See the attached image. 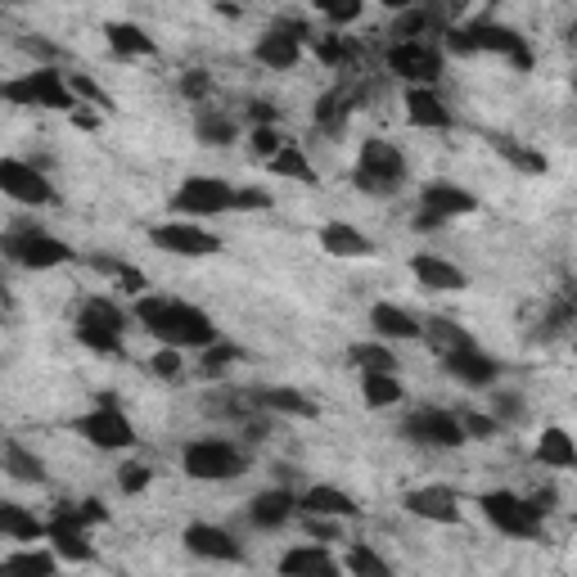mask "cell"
Wrapping results in <instances>:
<instances>
[{
    "instance_id": "obj_1",
    "label": "cell",
    "mask_w": 577,
    "mask_h": 577,
    "mask_svg": "<svg viewBox=\"0 0 577 577\" xmlns=\"http://www.w3.org/2000/svg\"><path fill=\"white\" fill-rule=\"evenodd\" d=\"M136 321L159 338L163 348H176V353H204L221 338L204 307L181 302V298H163V293L136 298Z\"/></svg>"
},
{
    "instance_id": "obj_2",
    "label": "cell",
    "mask_w": 577,
    "mask_h": 577,
    "mask_svg": "<svg viewBox=\"0 0 577 577\" xmlns=\"http://www.w3.org/2000/svg\"><path fill=\"white\" fill-rule=\"evenodd\" d=\"M0 257H10L23 272H55V266L77 262L72 244H64L59 235H50V230H42L36 221L10 226L5 235H0Z\"/></svg>"
},
{
    "instance_id": "obj_3",
    "label": "cell",
    "mask_w": 577,
    "mask_h": 577,
    "mask_svg": "<svg viewBox=\"0 0 577 577\" xmlns=\"http://www.w3.org/2000/svg\"><path fill=\"white\" fill-rule=\"evenodd\" d=\"M411 168L402 159V149L383 136H370L357 153V168H353V185L361 195H374V199H389V195H402Z\"/></svg>"
},
{
    "instance_id": "obj_4",
    "label": "cell",
    "mask_w": 577,
    "mask_h": 577,
    "mask_svg": "<svg viewBox=\"0 0 577 577\" xmlns=\"http://www.w3.org/2000/svg\"><path fill=\"white\" fill-rule=\"evenodd\" d=\"M0 100H10L19 108H50V113H77L82 108V100H72L68 77L55 64H36L32 72L0 82Z\"/></svg>"
},
{
    "instance_id": "obj_5",
    "label": "cell",
    "mask_w": 577,
    "mask_h": 577,
    "mask_svg": "<svg viewBox=\"0 0 577 577\" xmlns=\"http://www.w3.org/2000/svg\"><path fill=\"white\" fill-rule=\"evenodd\" d=\"M438 50H451V55H506L510 64L532 68V50H528L523 36H519L515 27L487 23V19L465 23V27H451V32L442 36V46H438Z\"/></svg>"
},
{
    "instance_id": "obj_6",
    "label": "cell",
    "mask_w": 577,
    "mask_h": 577,
    "mask_svg": "<svg viewBox=\"0 0 577 577\" xmlns=\"http://www.w3.org/2000/svg\"><path fill=\"white\" fill-rule=\"evenodd\" d=\"M181 470L195 483H235L249 470V455L226 438H195L181 451Z\"/></svg>"
},
{
    "instance_id": "obj_7",
    "label": "cell",
    "mask_w": 577,
    "mask_h": 577,
    "mask_svg": "<svg viewBox=\"0 0 577 577\" xmlns=\"http://www.w3.org/2000/svg\"><path fill=\"white\" fill-rule=\"evenodd\" d=\"M478 506L487 515V523L506 536H519V542H536L542 536V515L528 506V496L510 492V487H496V492H483Z\"/></svg>"
},
{
    "instance_id": "obj_8",
    "label": "cell",
    "mask_w": 577,
    "mask_h": 577,
    "mask_svg": "<svg viewBox=\"0 0 577 577\" xmlns=\"http://www.w3.org/2000/svg\"><path fill=\"white\" fill-rule=\"evenodd\" d=\"M172 212L181 217H226L235 212V185L221 176H185L181 189L172 195Z\"/></svg>"
},
{
    "instance_id": "obj_9",
    "label": "cell",
    "mask_w": 577,
    "mask_h": 577,
    "mask_svg": "<svg viewBox=\"0 0 577 577\" xmlns=\"http://www.w3.org/2000/svg\"><path fill=\"white\" fill-rule=\"evenodd\" d=\"M478 212V199L470 195L465 185L455 181H429L419 189V212H415V230H434V226H447L455 217H470Z\"/></svg>"
},
{
    "instance_id": "obj_10",
    "label": "cell",
    "mask_w": 577,
    "mask_h": 577,
    "mask_svg": "<svg viewBox=\"0 0 577 577\" xmlns=\"http://www.w3.org/2000/svg\"><path fill=\"white\" fill-rule=\"evenodd\" d=\"M72 434L86 438L100 451H127V447H136V425L123 415V406H91L86 415L72 419Z\"/></svg>"
},
{
    "instance_id": "obj_11",
    "label": "cell",
    "mask_w": 577,
    "mask_h": 577,
    "mask_svg": "<svg viewBox=\"0 0 577 577\" xmlns=\"http://www.w3.org/2000/svg\"><path fill=\"white\" fill-rule=\"evenodd\" d=\"M302 42H312V32H307V23L298 19H280L276 27H266L257 36V46H253V59L262 68H276V72H293L298 59H302Z\"/></svg>"
},
{
    "instance_id": "obj_12",
    "label": "cell",
    "mask_w": 577,
    "mask_h": 577,
    "mask_svg": "<svg viewBox=\"0 0 577 577\" xmlns=\"http://www.w3.org/2000/svg\"><path fill=\"white\" fill-rule=\"evenodd\" d=\"M149 244L159 249V253H172V257H217L226 244L221 235H212V230L195 226V221H163V226H153L149 230Z\"/></svg>"
},
{
    "instance_id": "obj_13",
    "label": "cell",
    "mask_w": 577,
    "mask_h": 577,
    "mask_svg": "<svg viewBox=\"0 0 577 577\" xmlns=\"http://www.w3.org/2000/svg\"><path fill=\"white\" fill-rule=\"evenodd\" d=\"M0 195L23 204V208H50L59 199L50 176L42 168L23 163V159H0Z\"/></svg>"
},
{
    "instance_id": "obj_14",
    "label": "cell",
    "mask_w": 577,
    "mask_h": 577,
    "mask_svg": "<svg viewBox=\"0 0 577 577\" xmlns=\"http://www.w3.org/2000/svg\"><path fill=\"white\" fill-rule=\"evenodd\" d=\"M46 542H50V555L55 559H68V564H91L95 559L91 528L77 519L72 506H55V515L46 519Z\"/></svg>"
},
{
    "instance_id": "obj_15",
    "label": "cell",
    "mask_w": 577,
    "mask_h": 577,
    "mask_svg": "<svg viewBox=\"0 0 577 577\" xmlns=\"http://www.w3.org/2000/svg\"><path fill=\"white\" fill-rule=\"evenodd\" d=\"M389 72L411 82V86H438L442 50L434 42H393L389 46Z\"/></svg>"
},
{
    "instance_id": "obj_16",
    "label": "cell",
    "mask_w": 577,
    "mask_h": 577,
    "mask_svg": "<svg viewBox=\"0 0 577 577\" xmlns=\"http://www.w3.org/2000/svg\"><path fill=\"white\" fill-rule=\"evenodd\" d=\"M402 434L415 442V447H434V451H455L465 447V434H460V419L451 411H438V406H419L406 415Z\"/></svg>"
},
{
    "instance_id": "obj_17",
    "label": "cell",
    "mask_w": 577,
    "mask_h": 577,
    "mask_svg": "<svg viewBox=\"0 0 577 577\" xmlns=\"http://www.w3.org/2000/svg\"><path fill=\"white\" fill-rule=\"evenodd\" d=\"M181 542H185V551L189 555H199V559H212V564H240L244 559V546L235 542V532H226V528H217V523H189L185 532H181Z\"/></svg>"
},
{
    "instance_id": "obj_18",
    "label": "cell",
    "mask_w": 577,
    "mask_h": 577,
    "mask_svg": "<svg viewBox=\"0 0 577 577\" xmlns=\"http://www.w3.org/2000/svg\"><path fill=\"white\" fill-rule=\"evenodd\" d=\"M406 515H415V519H425V523H460V496L451 492V487H442V483H425V487H411L406 492Z\"/></svg>"
},
{
    "instance_id": "obj_19",
    "label": "cell",
    "mask_w": 577,
    "mask_h": 577,
    "mask_svg": "<svg viewBox=\"0 0 577 577\" xmlns=\"http://www.w3.org/2000/svg\"><path fill=\"white\" fill-rule=\"evenodd\" d=\"M406 123L419 131H447L455 127V113L447 108V100L434 86H406Z\"/></svg>"
},
{
    "instance_id": "obj_20",
    "label": "cell",
    "mask_w": 577,
    "mask_h": 577,
    "mask_svg": "<svg viewBox=\"0 0 577 577\" xmlns=\"http://www.w3.org/2000/svg\"><path fill=\"white\" fill-rule=\"evenodd\" d=\"M442 366H447L451 379L465 383V389H492V383L501 379V361H492V357L478 348V343H470V348H460V353L442 357Z\"/></svg>"
},
{
    "instance_id": "obj_21",
    "label": "cell",
    "mask_w": 577,
    "mask_h": 577,
    "mask_svg": "<svg viewBox=\"0 0 577 577\" xmlns=\"http://www.w3.org/2000/svg\"><path fill=\"white\" fill-rule=\"evenodd\" d=\"M298 515H316V519H357L361 515V506L353 501L343 487H334V483H316V487H307L302 496H298Z\"/></svg>"
},
{
    "instance_id": "obj_22",
    "label": "cell",
    "mask_w": 577,
    "mask_h": 577,
    "mask_svg": "<svg viewBox=\"0 0 577 577\" xmlns=\"http://www.w3.org/2000/svg\"><path fill=\"white\" fill-rule=\"evenodd\" d=\"M411 276L419 280V289H429V293H460V289L470 285L465 272H460L455 262L434 257V253H415L411 257Z\"/></svg>"
},
{
    "instance_id": "obj_23",
    "label": "cell",
    "mask_w": 577,
    "mask_h": 577,
    "mask_svg": "<svg viewBox=\"0 0 577 577\" xmlns=\"http://www.w3.org/2000/svg\"><path fill=\"white\" fill-rule=\"evenodd\" d=\"M293 515H298V496L289 487H266V492L253 496V506H249V523L262 528V532L285 528Z\"/></svg>"
},
{
    "instance_id": "obj_24",
    "label": "cell",
    "mask_w": 577,
    "mask_h": 577,
    "mask_svg": "<svg viewBox=\"0 0 577 577\" xmlns=\"http://www.w3.org/2000/svg\"><path fill=\"white\" fill-rule=\"evenodd\" d=\"M280 577H338V559L330 555V546H316V542H307V546H293L280 555L276 564Z\"/></svg>"
},
{
    "instance_id": "obj_25",
    "label": "cell",
    "mask_w": 577,
    "mask_h": 577,
    "mask_svg": "<svg viewBox=\"0 0 577 577\" xmlns=\"http://www.w3.org/2000/svg\"><path fill=\"white\" fill-rule=\"evenodd\" d=\"M316 240H321V249H325L330 257H343V262H353V257H374V253H379L374 240L366 235V230H357L353 221H325Z\"/></svg>"
},
{
    "instance_id": "obj_26",
    "label": "cell",
    "mask_w": 577,
    "mask_h": 577,
    "mask_svg": "<svg viewBox=\"0 0 577 577\" xmlns=\"http://www.w3.org/2000/svg\"><path fill=\"white\" fill-rule=\"evenodd\" d=\"M370 330L379 334V343H415L419 338V321L397 302H374L370 307Z\"/></svg>"
},
{
    "instance_id": "obj_27",
    "label": "cell",
    "mask_w": 577,
    "mask_h": 577,
    "mask_svg": "<svg viewBox=\"0 0 577 577\" xmlns=\"http://www.w3.org/2000/svg\"><path fill=\"white\" fill-rule=\"evenodd\" d=\"M0 470H5L14 483H27V487H42L50 483V470H46V460L27 451L23 442H5V451H0Z\"/></svg>"
},
{
    "instance_id": "obj_28",
    "label": "cell",
    "mask_w": 577,
    "mask_h": 577,
    "mask_svg": "<svg viewBox=\"0 0 577 577\" xmlns=\"http://www.w3.org/2000/svg\"><path fill=\"white\" fill-rule=\"evenodd\" d=\"M0 536L23 542V546H36V542H46V519H36L19 501H0Z\"/></svg>"
},
{
    "instance_id": "obj_29",
    "label": "cell",
    "mask_w": 577,
    "mask_h": 577,
    "mask_svg": "<svg viewBox=\"0 0 577 577\" xmlns=\"http://www.w3.org/2000/svg\"><path fill=\"white\" fill-rule=\"evenodd\" d=\"M104 36H108V50L118 55V59H149V55H159V42L136 27V23H104Z\"/></svg>"
},
{
    "instance_id": "obj_30",
    "label": "cell",
    "mask_w": 577,
    "mask_h": 577,
    "mask_svg": "<svg viewBox=\"0 0 577 577\" xmlns=\"http://www.w3.org/2000/svg\"><path fill=\"white\" fill-rule=\"evenodd\" d=\"M86 262H91V272L108 276L123 293H131V298H145V293H149V276L140 272V266H131V262H123V257H104V253H91Z\"/></svg>"
},
{
    "instance_id": "obj_31",
    "label": "cell",
    "mask_w": 577,
    "mask_h": 577,
    "mask_svg": "<svg viewBox=\"0 0 577 577\" xmlns=\"http://www.w3.org/2000/svg\"><path fill=\"white\" fill-rule=\"evenodd\" d=\"M419 338H425L438 357H451V353H460V348H470V343H474V338H470V330H465V325H455L451 316L419 321Z\"/></svg>"
},
{
    "instance_id": "obj_32",
    "label": "cell",
    "mask_w": 577,
    "mask_h": 577,
    "mask_svg": "<svg viewBox=\"0 0 577 577\" xmlns=\"http://www.w3.org/2000/svg\"><path fill=\"white\" fill-rule=\"evenodd\" d=\"M0 577H59V559L50 551L23 546L10 559H0Z\"/></svg>"
},
{
    "instance_id": "obj_33",
    "label": "cell",
    "mask_w": 577,
    "mask_h": 577,
    "mask_svg": "<svg viewBox=\"0 0 577 577\" xmlns=\"http://www.w3.org/2000/svg\"><path fill=\"white\" fill-rule=\"evenodd\" d=\"M536 460H542L546 470H573L577 465V447H573V434L551 425L542 429V438H536Z\"/></svg>"
},
{
    "instance_id": "obj_34",
    "label": "cell",
    "mask_w": 577,
    "mask_h": 577,
    "mask_svg": "<svg viewBox=\"0 0 577 577\" xmlns=\"http://www.w3.org/2000/svg\"><path fill=\"white\" fill-rule=\"evenodd\" d=\"M253 402L266 406V411H276V415H293V419H316L321 415V406L307 393H298V389H262Z\"/></svg>"
},
{
    "instance_id": "obj_35",
    "label": "cell",
    "mask_w": 577,
    "mask_h": 577,
    "mask_svg": "<svg viewBox=\"0 0 577 577\" xmlns=\"http://www.w3.org/2000/svg\"><path fill=\"white\" fill-rule=\"evenodd\" d=\"M72 334L82 348L100 353V357H113V361H123L127 357V334H113L104 325H91V321H72Z\"/></svg>"
},
{
    "instance_id": "obj_36",
    "label": "cell",
    "mask_w": 577,
    "mask_h": 577,
    "mask_svg": "<svg viewBox=\"0 0 577 577\" xmlns=\"http://www.w3.org/2000/svg\"><path fill=\"white\" fill-rule=\"evenodd\" d=\"M361 397L370 411H389V406L406 402V389L397 374H361Z\"/></svg>"
},
{
    "instance_id": "obj_37",
    "label": "cell",
    "mask_w": 577,
    "mask_h": 577,
    "mask_svg": "<svg viewBox=\"0 0 577 577\" xmlns=\"http://www.w3.org/2000/svg\"><path fill=\"white\" fill-rule=\"evenodd\" d=\"M266 172H272V176H285V181H302V185H316V168L307 163V153H302V145H293V140H285V149L276 153L272 163H266Z\"/></svg>"
},
{
    "instance_id": "obj_38",
    "label": "cell",
    "mask_w": 577,
    "mask_h": 577,
    "mask_svg": "<svg viewBox=\"0 0 577 577\" xmlns=\"http://www.w3.org/2000/svg\"><path fill=\"white\" fill-rule=\"evenodd\" d=\"M348 577H393V564L383 559L374 546H366V542H353L348 546V555H343V564H338Z\"/></svg>"
},
{
    "instance_id": "obj_39",
    "label": "cell",
    "mask_w": 577,
    "mask_h": 577,
    "mask_svg": "<svg viewBox=\"0 0 577 577\" xmlns=\"http://www.w3.org/2000/svg\"><path fill=\"white\" fill-rule=\"evenodd\" d=\"M195 136H199V145H235V136H240V123L235 118H226L221 108H204L199 118H195Z\"/></svg>"
},
{
    "instance_id": "obj_40",
    "label": "cell",
    "mask_w": 577,
    "mask_h": 577,
    "mask_svg": "<svg viewBox=\"0 0 577 577\" xmlns=\"http://www.w3.org/2000/svg\"><path fill=\"white\" fill-rule=\"evenodd\" d=\"M348 361H353L361 374H397V357L389 353V343H353V348H348Z\"/></svg>"
},
{
    "instance_id": "obj_41",
    "label": "cell",
    "mask_w": 577,
    "mask_h": 577,
    "mask_svg": "<svg viewBox=\"0 0 577 577\" xmlns=\"http://www.w3.org/2000/svg\"><path fill=\"white\" fill-rule=\"evenodd\" d=\"M77 321H91V325H104V330H113V334H127V312H123L118 302H108L104 293L86 298L82 312H77Z\"/></svg>"
},
{
    "instance_id": "obj_42",
    "label": "cell",
    "mask_w": 577,
    "mask_h": 577,
    "mask_svg": "<svg viewBox=\"0 0 577 577\" xmlns=\"http://www.w3.org/2000/svg\"><path fill=\"white\" fill-rule=\"evenodd\" d=\"M235 361H244V353L235 348V343H226V338H217L212 348H204V361H199V374L204 379H212V374H226Z\"/></svg>"
},
{
    "instance_id": "obj_43",
    "label": "cell",
    "mask_w": 577,
    "mask_h": 577,
    "mask_svg": "<svg viewBox=\"0 0 577 577\" xmlns=\"http://www.w3.org/2000/svg\"><path fill=\"white\" fill-rule=\"evenodd\" d=\"M353 55H357V46H353L343 32H325V36H316V59H321V64H330V68H343V64H348Z\"/></svg>"
},
{
    "instance_id": "obj_44",
    "label": "cell",
    "mask_w": 577,
    "mask_h": 577,
    "mask_svg": "<svg viewBox=\"0 0 577 577\" xmlns=\"http://www.w3.org/2000/svg\"><path fill=\"white\" fill-rule=\"evenodd\" d=\"M64 77H68V72H64ZM68 91H72V100H77V95H86L100 113H113V108H118V104H113V95L100 91V82H95V77H86V72H72V77H68Z\"/></svg>"
},
{
    "instance_id": "obj_45",
    "label": "cell",
    "mask_w": 577,
    "mask_h": 577,
    "mask_svg": "<svg viewBox=\"0 0 577 577\" xmlns=\"http://www.w3.org/2000/svg\"><path fill=\"white\" fill-rule=\"evenodd\" d=\"M460 419V434H465V442H492L496 434H501V425H496L492 415L483 411H465V415H455Z\"/></svg>"
},
{
    "instance_id": "obj_46",
    "label": "cell",
    "mask_w": 577,
    "mask_h": 577,
    "mask_svg": "<svg viewBox=\"0 0 577 577\" xmlns=\"http://www.w3.org/2000/svg\"><path fill=\"white\" fill-rule=\"evenodd\" d=\"M149 483H153V470L140 465V460H127V465L118 470V492H123V496H140Z\"/></svg>"
},
{
    "instance_id": "obj_47",
    "label": "cell",
    "mask_w": 577,
    "mask_h": 577,
    "mask_svg": "<svg viewBox=\"0 0 577 577\" xmlns=\"http://www.w3.org/2000/svg\"><path fill=\"white\" fill-rule=\"evenodd\" d=\"M429 10H406L397 23H393V36L397 42H425V27H429Z\"/></svg>"
},
{
    "instance_id": "obj_48",
    "label": "cell",
    "mask_w": 577,
    "mask_h": 577,
    "mask_svg": "<svg viewBox=\"0 0 577 577\" xmlns=\"http://www.w3.org/2000/svg\"><path fill=\"white\" fill-rule=\"evenodd\" d=\"M496 149H501L506 159H510L515 168H523V172H546V159H542V153H532V149H523L519 140H496Z\"/></svg>"
},
{
    "instance_id": "obj_49",
    "label": "cell",
    "mask_w": 577,
    "mask_h": 577,
    "mask_svg": "<svg viewBox=\"0 0 577 577\" xmlns=\"http://www.w3.org/2000/svg\"><path fill=\"white\" fill-rule=\"evenodd\" d=\"M276 199H272V189H262V185H235V212H266Z\"/></svg>"
},
{
    "instance_id": "obj_50",
    "label": "cell",
    "mask_w": 577,
    "mask_h": 577,
    "mask_svg": "<svg viewBox=\"0 0 577 577\" xmlns=\"http://www.w3.org/2000/svg\"><path fill=\"white\" fill-rule=\"evenodd\" d=\"M280 149H285V136L276 127H253V153H257L262 163H272Z\"/></svg>"
},
{
    "instance_id": "obj_51",
    "label": "cell",
    "mask_w": 577,
    "mask_h": 577,
    "mask_svg": "<svg viewBox=\"0 0 577 577\" xmlns=\"http://www.w3.org/2000/svg\"><path fill=\"white\" fill-rule=\"evenodd\" d=\"M149 370L159 374V379H181V374H185V361H181L176 348H159V353L149 357Z\"/></svg>"
},
{
    "instance_id": "obj_52",
    "label": "cell",
    "mask_w": 577,
    "mask_h": 577,
    "mask_svg": "<svg viewBox=\"0 0 577 577\" xmlns=\"http://www.w3.org/2000/svg\"><path fill=\"white\" fill-rule=\"evenodd\" d=\"M302 528L312 542H338V519H316V515H302Z\"/></svg>"
},
{
    "instance_id": "obj_53",
    "label": "cell",
    "mask_w": 577,
    "mask_h": 577,
    "mask_svg": "<svg viewBox=\"0 0 577 577\" xmlns=\"http://www.w3.org/2000/svg\"><path fill=\"white\" fill-rule=\"evenodd\" d=\"M208 86H212V77H208L204 68H189V72L181 77V95H185V100H204Z\"/></svg>"
},
{
    "instance_id": "obj_54",
    "label": "cell",
    "mask_w": 577,
    "mask_h": 577,
    "mask_svg": "<svg viewBox=\"0 0 577 577\" xmlns=\"http://www.w3.org/2000/svg\"><path fill=\"white\" fill-rule=\"evenodd\" d=\"M343 113H348V108H343V95H321V104H316V123L325 127H338L343 123Z\"/></svg>"
},
{
    "instance_id": "obj_55",
    "label": "cell",
    "mask_w": 577,
    "mask_h": 577,
    "mask_svg": "<svg viewBox=\"0 0 577 577\" xmlns=\"http://www.w3.org/2000/svg\"><path fill=\"white\" fill-rule=\"evenodd\" d=\"M321 10H325V23H334V27H343V23H353V19L366 14L361 0H353V5H321Z\"/></svg>"
},
{
    "instance_id": "obj_56",
    "label": "cell",
    "mask_w": 577,
    "mask_h": 577,
    "mask_svg": "<svg viewBox=\"0 0 577 577\" xmlns=\"http://www.w3.org/2000/svg\"><path fill=\"white\" fill-rule=\"evenodd\" d=\"M77 510V519H82L86 528H95V523H108V506L104 501H95V496H86L82 506H72Z\"/></svg>"
},
{
    "instance_id": "obj_57",
    "label": "cell",
    "mask_w": 577,
    "mask_h": 577,
    "mask_svg": "<svg viewBox=\"0 0 577 577\" xmlns=\"http://www.w3.org/2000/svg\"><path fill=\"white\" fill-rule=\"evenodd\" d=\"M276 118H280V113L266 104V100H253V104H249V123H253V127H276Z\"/></svg>"
},
{
    "instance_id": "obj_58",
    "label": "cell",
    "mask_w": 577,
    "mask_h": 577,
    "mask_svg": "<svg viewBox=\"0 0 577 577\" xmlns=\"http://www.w3.org/2000/svg\"><path fill=\"white\" fill-rule=\"evenodd\" d=\"M501 415H506V419H519V415H523V402H519V393H506V397H496V415H492L496 425H501Z\"/></svg>"
},
{
    "instance_id": "obj_59",
    "label": "cell",
    "mask_w": 577,
    "mask_h": 577,
    "mask_svg": "<svg viewBox=\"0 0 577 577\" xmlns=\"http://www.w3.org/2000/svg\"><path fill=\"white\" fill-rule=\"evenodd\" d=\"M19 46H23L27 55H42V59H55V46H50V42H42V36H19Z\"/></svg>"
},
{
    "instance_id": "obj_60",
    "label": "cell",
    "mask_w": 577,
    "mask_h": 577,
    "mask_svg": "<svg viewBox=\"0 0 577 577\" xmlns=\"http://www.w3.org/2000/svg\"><path fill=\"white\" fill-rule=\"evenodd\" d=\"M10 316H14V298H10L5 280H0V321H10Z\"/></svg>"
},
{
    "instance_id": "obj_61",
    "label": "cell",
    "mask_w": 577,
    "mask_h": 577,
    "mask_svg": "<svg viewBox=\"0 0 577 577\" xmlns=\"http://www.w3.org/2000/svg\"><path fill=\"white\" fill-rule=\"evenodd\" d=\"M95 406H118V393H95Z\"/></svg>"
}]
</instances>
